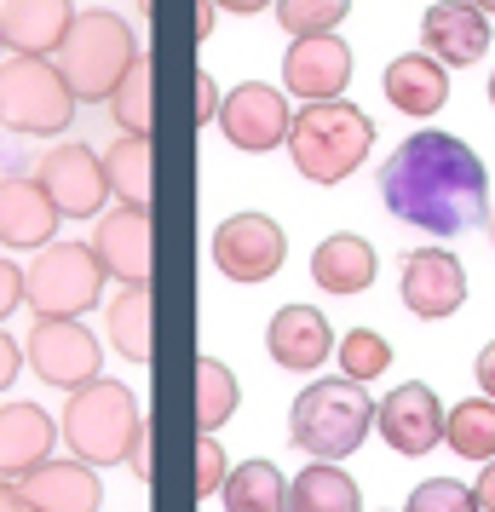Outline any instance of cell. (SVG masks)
<instances>
[{
  "label": "cell",
  "instance_id": "obj_17",
  "mask_svg": "<svg viewBox=\"0 0 495 512\" xmlns=\"http://www.w3.org/2000/svg\"><path fill=\"white\" fill-rule=\"evenodd\" d=\"M265 346H271V357L283 363L288 374H311L329 363V351L340 346L329 334V317L317 311V305H283L277 317H271V328H265Z\"/></svg>",
  "mask_w": 495,
  "mask_h": 512
},
{
  "label": "cell",
  "instance_id": "obj_40",
  "mask_svg": "<svg viewBox=\"0 0 495 512\" xmlns=\"http://www.w3.org/2000/svg\"><path fill=\"white\" fill-rule=\"evenodd\" d=\"M472 495H478V507H484V512H495V461H484V472H478Z\"/></svg>",
  "mask_w": 495,
  "mask_h": 512
},
{
  "label": "cell",
  "instance_id": "obj_31",
  "mask_svg": "<svg viewBox=\"0 0 495 512\" xmlns=\"http://www.w3.org/2000/svg\"><path fill=\"white\" fill-rule=\"evenodd\" d=\"M352 12V0H277V24L294 35V41H311V35H334V24Z\"/></svg>",
  "mask_w": 495,
  "mask_h": 512
},
{
  "label": "cell",
  "instance_id": "obj_12",
  "mask_svg": "<svg viewBox=\"0 0 495 512\" xmlns=\"http://www.w3.org/2000/svg\"><path fill=\"white\" fill-rule=\"evenodd\" d=\"M444 403H438V392L432 386H421V380H409V386H398V392L380 397L375 409V426L380 438L392 443L398 455H426V449H438L444 443Z\"/></svg>",
  "mask_w": 495,
  "mask_h": 512
},
{
  "label": "cell",
  "instance_id": "obj_24",
  "mask_svg": "<svg viewBox=\"0 0 495 512\" xmlns=\"http://www.w3.org/2000/svg\"><path fill=\"white\" fill-rule=\"evenodd\" d=\"M288 512H363V495L340 461H317L288 484Z\"/></svg>",
  "mask_w": 495,
  "mask_h": 512
},
{
  "label": "cell",
  "instance_id": "obj_35",
  "mask_svg": "<svg viewBox=\"0 0 495 512\" xmlns=\"http://www.w3.org/2000/svg\"><path fill=\"white\" fill-rule=\"evenodd\" d=\"M18 305H24V271H18L12 259H0V323H6Z\"/></svg>",
  "mask_w": 495,
  "mask_h": 512
},
{
  "label": "cell",
  "instance_id": "obj_43",
  "mask_svg": "<svg viewBox=\"0 0 495 512\" xmlns=\"http://www.w3.org/2000/svg\"><path fill=\"white\" fill-rule=\"evenodd\" d=\"M213 18H219V6H213V0H202V6H196V35H202V41L213 35Z\"/></svg>",
  "mask_w": 495,
  "mask_h": 512
},
{
  "label": "cell",
  "instance_id": "obj_39",
  "mask_svg": "<svg viewBox=\"0 0 495 512\" xmlns=\"http://www.w3.org/2000/svg\"><path fill=\"white\" fill-rule=\"evenodd\" d=\"M0 512H41V507H35V501H29L12 478H0Z\"/></svg>",
  "mask_w": 495,
  "mask_h": 512
},
{
  "label": "cell",
  "instance_id": "obj_42",
  "mask_svg": "<svg viewBox=\"0 0 495 512\" xmlns=\"http://www.w3.org/2000/svg\"><path fill=\"white\" fill-rule=\"evenodd\" d=\"M219 12H236V18H248V12H265V6H277V0H213Z\"/></svg>",
  "mask_w": 495,
  "mask_h": 512
},
{
  "label": "cell",
  "instance_id": "obj_5",
  "mask_svg": "<svg viewBox=\"0 0 495 512\" xmlns=\"http://www.w3.org/2000/svg\"><path fill=\"white\" fill-rule=\"evenodd\" d=\"M139 426H144L139 397L127 392L121 380H104V374L93 386L70 392L64 415H58L64 443L75 449V461H87V466H121L133 455V443H139Z\"/></svg>",
  "mask_w": 495,
  "mask_h": 512
},
{
  "label": "cell",
  "instance_id": "obj_32",
  "mask_svg": "<svg viewBox=\"0 0 495 512\" xmlns=\"http://www.w3.org/2000/svg\"><path fill=\"white\" fill-rule=\"evenodd\" d=\"M340 374L346 380H357V386H369L375 374H386V363H392V346L380 340L375 328H352V334H340Z\"/></svg>",
  "mask_w": 495,
  "mask_h": 512
},
{
  "label": "cell",
  "instance_id": "obj_6",
  "mask_svg": "<svg viewBox=\"0 0 495 512\" xmlns=\"http://www.w3.org/2000/svg\"><path fill=\"white\" fill-rule=\"evenodd\" d=\"M75 121V93L58 75L52 58H0V127L6 133H29V139H52L70 133Z\"/></svg>",
  "mask_w": 495,
  "mask_h": 512
},
{
  "label": "cell",
  "instance_id": "obj_8",
  "mask_svg": "<svg viewBox=\"0 0 495 512\" xmlns=\"http://www.w3.org/2000/svg\"><path fill=\"white\" fill-rule=\"evenodd\" d=\"M24 363L58 392H81L104 374V351L81 317H35L24 340Z\"/></svg>",
  "mask_w": 495,
  "mask_h": 512
},
{
  "label": "cell",
  "instance_id": "obj_46",
  "mask_svg": "<svg viewBox=\"0 0 495 512\" xmlns=\"http://www.w3.org/2000/svg\"><path fill=\"white\" fill-rule=\"evenodd\" d=\"M0 58H6V41H0Z\"/></svg>",
  "mask_w": 495,
  "mask_h": 512
},
{
  "label": "cell",
  "instance_id": "obj_4",
  "mask_svg": "<svg viewBox=\"0 0 495 512\" xmlns=\"http://www.w3.org/2000/svg\"><path fill=\"white\" fill-rule=\"evenodd\" d=\"M369 426H375V403L346 374L306 386L288 409V438H294V449H306L311 461H346L357 443L369 438Z\"/></svg>",
  "mask_w": 495,
  "mask_h": 512
},
{
  "label": "cell",
  "instance_id": "obj_11",
  "mask_svg": "<svg viewBox=\"0 0 495 512\" xmlns=\"http://www.w3.org/2000/svg\"><path fill=\"white\" fill-rule=\"evenodd\" d=\"M288 127H294L288 98L277 93V87H265V81H242V87H231L225 104H219V133H225L242 156L277 150V144L288 139Z\"/></svg>",
  "mask_w": 495,
  "mask_h": 512
},
{
  "label": "cell",
  "instance_id": "obj_14",
  "mask_svg": "<svg viewBox=\"0 0 495 512\" xmlns=\"http://www.w3.org/2000/svg\"><path fill=\"white\" fill-rule=\"evenodd\" d=\"M93 242L104 277L127 282V288H150V208H110L98 213Z\"/></svg>",
  "mask_w": 495,
  "mask_h": 512
},
{
  "label": "cell",
  "instance_id": "obj_38",
  "mask_svg": "<svg viewBox=\"0 0 495 512\" xmlns=\"http://www.w3.org/2000/svg\"><path fill=\"white\" fill-rule=\"evenodd\" d=\"M127 472H133L139 484H150V478H156V466H150V420L139 426V443H133V455H127Z\"/></svg>",
  "mask_w": 495,
  "mask_h": 512
},
{
  "label": "cell",
  "instance_id": "obj_36",
  "mask_svg": "<svg viewBox=\"0 0 495 512\" xmlns=\"http://www.w3.org/2000/svg\"><path fill=\"white\" fill-rule=\"evenodd\" d=\"M219 104H225V93H219V81L202 70L196 75V121H219Z\"/></svg>",
  "mask_w": 495,
  "mask_h": 512
},
{
  "label": "cell",
  "instance_id": "obj_41",
  "mask_svg": "<svg viewBox=\"0 0 495 512\" xmlns=\"http://www.w3.org/2000/svg\"><path fill=\"white\" fill-rule=\"evenodd\" d=\"M478 386H484V392L495 397V340L484 351H478Z\"/></svg>",
  "mask_w": 495,
  "mask_h": 512
},
{
  "label": "cell",
  "instance_id": "obj_26",
  "mask_svg": "<svg viewBox=\"0 0 495 512\" xmlns=\"http://www.w3.org/2000/svg\"><path fill=\"white\" fill-rule=\"evenodd\" d=\"M104 179L121 208H150V139H127L121 133L104 150Z\"/></svg>",
  "mask_w": 495,
  "mask_h": 512
},
{
  "label": "cell",
  "instance_id": "obj_15",
  "mask_svg": "<svg viewBox=\"0 0 495 512\" xmlns=\"http://www.w3.org/2000/svg\"><path fill=\"white\" fill-rule=\"evenodd\" d=\"M352 81V47L340 35H311L283 52V87L311 104H334Z\"/></svg>",
  "mask_w": 495,
  "mask_h": 512
},
{
  "label": "cell",
  "instance_id": "obj_10",
  "mask_svg": "<svg viewBox=\"0 0 495 512\" xmlns=\"http://www.w3.org/2000/svg\"><path fill=\"white\" fill-rule=\"evenodd\" d=\"M35 179L52 196V208L64 219H98L104 202H110V179H104V162H98L87 144H52L47 156L35 162Z\"/></svg>",
  "mask_w": 495,
  "mask_h": 512
},
{
  "label": "cell",
  "instance_id": "obj_27",
  "mask_svg": "<svg viewBox=\"0 0 495 512\" xmlns=\"http://www.w3.org/2000/svg\"><path fill=\"white\" fill-rule=\"evenodd\" d=\"M444 443L461 461H495V403L490 397L455 403L449 420H444Z\"/></svg>",
  "mask_w": 495,
  "mask_h": 512
},
{
  "label": "cell",
  "instance_id": "obj_1",
  "mask_svg": "<svg viewBox=\"0 0 495 512\" xmlns=\"http://www.w3.org/2000/svg\"><path fill=\"white\" fill-rule=\"evenodd\" d=\"M380 202L426 236H461L490 219V173L472 144L449 133H415L380 167Z\"/></svg>",
  "mask_w": 495,
  "mask_h": 512
},
{
  "label": "cell",
  "instance_id": "obj_47",
  "mask_svg": "<svg viewBox=\"0 0 495 512\" xmlns=\"http://www.w3.org/2000/svg\"><path fill=\"white\" fill-rule=\"evenodd\" d=\"M490 231H495V225H490Z\"/></svg>",
  "mask_w": 495,
  "mask_h": 512
},
{
  "label": "cell",
  "instance_id": "obj_9",
  "mask_svg": "<svg viewBox=\"0 0 495 512\" xmlns=\"http://www.w3.org/2000/svg\"><path fill=\"white\" fill-rule=\"evenodd\" d=\"M288 259V236L277 219H265V213H236L225 219L219 231H213V265L225 271L231 282L242 288H260L283 271Z\"/></svg>",
  "mask_w": 495,
  "mask_h": 512
},
{
  "label": "cell",
  "instance_id": "obj_33",
  "mask_svg": "<svg viewBox=\"0 0 495 512\" xmlns=\"http://www.w3.org/2000/svg\"><path fill=\"white\" fill-rule=\"evenodd\" d=\"M403 512H484V507H478V495H472L467 484H455V478H426V484L403 501Z\"/></svg>",
  "mask_w": 495,
  "mask_h": 512
},
{
  "label": "cell",
  "instance_id": "obj_13",
  "mask_svg": "<svg viewBox=\"0 0 495 512\" xmlns=\"http://www.w3.org/2000/svg\"><path fill=\"white\" fill-rule=\"evenodd\" d=\"M403 305L438 323V317H455L467 305V271L449 248H415L403 259Z\"/></svg>",
  "mask_w": 495,
  "mask_h": 512
},
{
  "label": "cell",
  "instance_id": "obj_20",
  "mask_svg": "<svg viewBox=\"0 0 495 512\" xmlns=\"http://www.w3.org/2000/svg\"><path fill=\"white\" fill-rule=\"evenodd\" d=\"M18 489L41 512H98V501H104V484L87 461H41L35 472L18 478Z\"/></svg>",
  "mask_w": 495,
  "mask_h": 512
},
{
  "label": "cell",
  "instance_id": "obj_3",
  "mask_svg": "<svg viewBox=\"0 0 495 512\" xmlns=\"http://www.w3.org/2000/svg\"><path fill=\"white\" fill-rule=\"evenodd\" d=\"M58 75L70 81L75 104H110V93L121 87V75L139 64V41H133V29L121 24L116 12H75L70 35H64V47H58Z\"/></svg>",
  "mask_w": 495,
  "mask_h": 512
},
{
  "label": "cell",
  "instance_id": "obj_19",
  "mask_svg": "<svg viewBox=\"0 0 495 512\" xmlns=\"http://www.w3.org/2000/svg\"><path fill=\"white\" fill-rule=\"evenodd\" d=\"M64 213L52 208V196L41 190V179H0V248H47L58 236Z\"/></svg>",
  "mask_w": 495,
  "mask_h": 512
},
{
  "label": "cell",
  "instance_id": "obj_7",
  "mask_svg": "<svg viewBox=\"0 0 495 512\" xmlns=\"http://www.w3.org/2000/svg\"><path fill=\"white\" fill-rule=\"evenodd\" d=\"M104 265L93 242H47L24 265V305L35 317H81L98 305Z\"/></svg>",
  "mask_w": 495,
  "mask_h": 512
},
{
  "label": "cell",
  "instance_id": "obj_29",
  "mask_svg": "<svg viewBox=\"0 0 495 512\" xmlns=\"http://www.w3.org/2000/svg\"><path fill=\"white\" fill-rule=\"evenodd\" d=\"M236 403H242L236 374L225 369L219 357H196V426H202V432H219V426L236 415Z\"/></svg>",
  "mask_w": 495,
  "mask_h": 512
},
{
  "label": "cell",
  "instance_id": "obj_34",
  "mask_svg": "<svg viewBox=\"0 0 495 512\" xmlns=\"http://www.w3.org/2000/svg\"><path fill=\"white\" fill-rule=\"evenodd\" d=\"M225 478H231V461H225L219 438H213V432H202V443H196V495H219V489H225Z\"/></svg>",
  "mask_w": 495,
  "mask_h": 512
},
{
  "label": "cell",
  "instance_id": "obj_16",
  "mask_svg": "<svg viewBox=\"0 0 495 512\" xmlns=\"http://www.w3.org/2000/svg\"><path fill=\"white\" fill-rule=\"evenodd\" d=\"M70 24H75L70 0H6L0 6V41L18 58H58Z\"/></svg>",
  "mask_w": 495,
  "mask_h": 512
},
{
  "label": "cell",
  "instance_id": "obj_2",
  "mask_svg": "<svg viewBox=\"0 0 495 512\" xmlns=\"http://www.w3.org/2000/svg\"><path fill=\"white\" fill-rule=\"evenodd\" d=\"M375 144V121L363 116L357 104L334 98V104H306L294 127H288V156H294V173L311 179V185H340L352 179L363 156Z\"/></svg>",
  "mask_w": 495,
  "mask_h": 512
},
{
  "label": "cell",
  "instance_id": "obj_28",
  "mask_svg": "<svg viewBox=\"0 0 495 512\" xmlns=\"http://www.w3.org/2000/svg\"><path fill=\"white\" fill-rule=\"evenodd\" d=\"M104 323H110V346L121 357L144 363L150 357V288H121L104 311Z\"/></svg>",
  "mask_w": 495,
  "mask_h": 512
},
{
  "label": "cell",
  "instance_id": "obj_30",
  "mask_svg": "<svg viewBox=\"0 0 495 512\" xmlns=\"http://www.w3.org/2000/svg\"><path fill=\"white\" fill-rule=\"evenodd\" d=\"M110 116L127 139H150V58H139L121 75V87L110 93Z\"/></svg>",
  "mask_w": 495,
  "mask_h": 512
},
{
  "label": "cell",
  "instance_id": "obj_23",
  "mask_svg": "<svg viewBox=\"0 0 495 512\" xmlns=\"http://www.w3.org/2000/svg\"><path fill=\"white\" fill-rule=\"evenodd\" d=\"M311 282L323 288V294H363L369 282H375V248L363 242V236H329V242H317V254H311Z\"/></svg>",
  "mask_w": 495,
  "mask_h": 512
},
{
  "label": "cell",
  "instance_id": "obj_45",
  "mask_svg": "<svg viewBox=\"0 0 495 512\" xmlns=\"http://www.w3.org/2000/svg\"><path fill=\"white\" fill-rule=\"evenodd\" d=\"M490 104H495V75H490Z\"/></svg>",
  "mask_w": 495,
  "mask_h": 512
},
{
  "label": "cell",
  "instance_id": "obj_25",
  "mask_svg": "<svg viewBox=\"0 0 495 512\" xmlns=\"http://www.w3.org/2000/svg\"><path fill=\"white\" fill-rule=\"evenodd\" d=\"M225 512H288V484L271 461H242L225 478Z\"/></svg>",
  "mask_w": 495,
  "mask_h": 512
},
{
  "label": "cell",
  "instance_id": "obj_37",
  "mask_svg": "<svg viewBox=\"0 0 495 512\" xmlns=\"http://www.w3.org/2000/svg\"><path fill=\"white\" fill-rule=\"evenodd\" d=\"M18 369H24V346H18V340H12V334L0 328V392H6L12 380H18Z\"/></svg>",
  "mask_w": 495,
  "mask_h": 512
},
{
  "label": "cell",
  "instance_id": "obj_18",
  "mask_svg": "<svg viewBox=\"0 0 495 512\" xmlns=\"http://www.w3.org/2000/svg\"><path fill=\"white\" fill-rule=\"evenodd\" d=\"M426 52L438 58V64H455V70H467L478 64L484 52H490V18L467 6V0H438V6H426Z\"/></svg>",
  "mask_w": 495,
  "mask_h": 512
},
{
  "label": "cell",
  "instance_id": "obj_44",
  "mask_svg": "<svg viewBox=\"0 0 495 512\" xmlns=\"http://www.w3.org/2000/svg\"><path fill=\"white\" fill-rule=\"evenodd\" d=\"M467 6H478V12H495V0H467Z\"/></svg>",
  "mask_w": 495,
  "mask_h": 512
},
{
  "label": "cell",
  "instance_id": "obj_21",
  "mask_svg": "<svg viewBox=\"0 0 495 512\" xmlns=\"http://www.w3.org/2000/svg\"><path fill=\"white\" fill-rule=\"evenodd\" d=\"M52 461V415L41 403H6L0 409V478H24Z\"/></svg>",
  "mask_w": 495,
  "mask_h": 512
},
{
  "label": "cell",
  "instance_id": "obj_22",
  "mask_svg": "<svg viewBox=\"0 0 495 512\" xmlns=\"http://www.w3.org/2000/svg\"><path fill=\"white\" fill-rule=\"evenodd\" d=\"M386 98L398 104L403 116H438L449 104V75L438 58H426V52H403V58H392L386 64Z\"/></svg>",
  "mask_w": 495,
  "mask_h": 512
}]
</instances>
